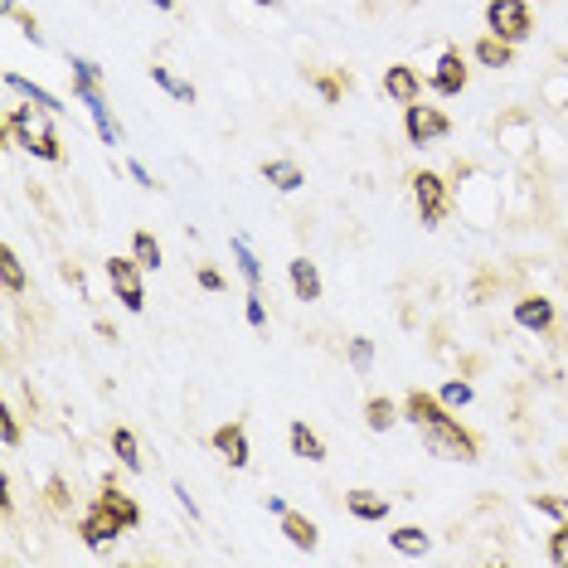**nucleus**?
Masks as SVG:
<instances>
[{"mask_svg": "<svg viewBox=\"0 0 568 568\" xmlns=\"http://www.w3.org/2000/svg\"><path fill=\"white\" fill-rule=\"evenodd\" d=\"M6 132H16L20 146L30 151V156H40V161H59L63 156L59 132H54V122H49V108L40 112V102H34V108H10Z\"/></svg>", "mask_w": 568, "mask_h": 568, "instance_id": "obj_2", "label": "nucleus"}, {"mask_svg": "<svg viewBox=\"0 0 568 568\" xmlns=\"http://www.w3.org/2000/svg\"><path fill=\"white\" fill-rule=\"evenodd\" d=\"M384 93H389L394 102H404V108L408 102H418V73L404 69V63H394V69L384 73Z\"/></svg>", "mask_w": 568, "mask_h": 568, "instance_id": "obj_13", "label": "nucleus"}, {"mask_svg": "<svg viewBox=\"0 0 568 568\" xmlns=\"http://www.w3.org/2000/svg\"><path fill=\"white\" fill-rule=\"evenodd\" d=\"M404 418L413 423V428L423 433V443H428V452H437V457H452V462H476V452H481V443L462 428L457 418L447 413L443 398H433V394H408V404H404Z\"/></svg>", "mask_w": 568, "mask_h": 568, "instance_id": "obj_1", "label": "nucleus"}, {"mask_svg": "<svg viewBox=\"0 0 568 568\" xmlns=\"http://www.w3.org/2000/svg\"><path fill=\"white\" fill-rule=\"evenodd\" d=\"M535 510H545V515H554V520H559V515H564V500H549V496H535Z\"/></svg>", "mask_w": 568, "mask_h": 568, "instance_id": "obj_35", "label": "nucleus"}, {"mask_svg": "<svg viewBox=\"0 0 568 568\" xmlns=\"http://www.w3.org/2000/svg\"><path fill=\"white\" fill-rule=\"evenodd\" d=\"M316 88H321V98H326V102H341L345 79H316Z\"/></svg>", "mask_w": 568, "mask_h": 568, "instance_id": "obj_32", "label": "nucleus"}, {"mask_svg": "<svg viewBox=\"0 0 568 568\" xmlns=\"http://www.w3.org/2000/svg\"><path fill=\"white\" fill-rule=\"evenodd\" d=\"M0 437H6V447H20V423L10 408H0Z\"/></svg>", "mask_w": 568, "mask_h": 568, "instance_id": "obj_30", "label": "nucleus"}, {"mask_svg": "<svg viewBox=\"0 0 568 568\" xmlns=\"http://www.w3.org/2000/svg\"><path fill=\"white\" fill-rule=\"evenodd\" d=\"M253 6H267V10H277V6H282V0H253Z\"/></svg>", "mask_w": 568, "mask_h": 568, "instance_id": "obj_39", "label": "nucleus"}, {"mask_svg": "<svg viewBox=\"0 0 568 568\" xmlns=\"http://www.w3.org/2000/svg\"><path fill=\"white\" fill-rule=\"evenodd\" d=\"M234 257H239L243 277H248V287H257V282H263V267H257V257H253V248H248V239H234Z\"/></svg>", "mask_w": 568, "mask_h": 568, "instance_id": "obj_26", "label": "nucleus"}, {"mask_svg": "<svg viewBox=\"0 0 568 568\" xmlns=\"http://www.w3.org/2000/svg\"><path fill=\"white\" fill-rule=\"evenodd\" d=\"M141 273H146V267H141L136 257H108L112 292L122 296V306H126V312H141V306H146V292H141Z\"/></svg>", "mask_w": 568, "mask_h": 568, "instance_id": "obj_8", "label": "nucleus"}, {"mask_svg": "<svg viewBox=\"0 0 568 568\" xmlns=\"http://www.w3.org/2000/svg\"><path fill=\"white\" fill-rule=\"evenodd\" d=\"M248 321H253V326H263V321H267V312H263V296H257V287L248 292Z\"/></svg>", "mask_w": 568, "mask_h": 568, "instance_id": "obj_33", "label": "nucleus"}, {"mask_svg": "<svg viewBox=\"0 0 568 568\" xmlns=\"http://www.w3.org/2000/svg\"><path fill=\"white\" fill-rule=\"evenodd\" d=\"M200 287H210V292H219V287H224V277H219V273H214V267H200Z\"/></svg>", "mask_w": 568, "mask_h": 568, "instance_id": "obj_36", "label": "nucleus"}, {"mask_svg": "<svg viewBox=\"0 0 568 568\" xmlns=\"http://www.w3.org/2000/svg\"><path fill=\"white\" fill-rule=\"evenodd\" d=\"M126 171H132V180H136V185L156 190V180H151V171H146V165H141V161H126Z\"/></svg>", "mask_w": 568, "mask_h": 568, "instance_id": "obj_34", "label": "nucleus"}, {"mask_svg": "<svg viewBox=\"0 0 568 568\" xmlns=\"http://www.w3.org/2000/svg\"><path fill=\"white\" fill-rule=\"evenodd\" d=\"M428 88H433L437 98H457L462 88H467V59H462L457 49H443V59H437Z\"/></svg>", "mask_w": 568, "mask_h": 568, "instance_id": "obj_9", "label": "nucleus"}, {"mask_svg": "<svg viewBox=\"0 0 568 568\" xmlns=\"http://www.w3.org/2000/svg\"><path fill=\"white\" fill-rule=\"evenodd\" d=\"M49 496H54V506H59V510L69 506V490H63V481H49Z\"/></svg>", "mask_w": 568, "mask_h": 568, "instance_id": "obj_37", "label": "nucleus"}, {"mask_svg": "<svg viewBox=\"0 0 568 568\" xmlns=\"http://www.w3.org/2000/svg\"><path fill=\"white\" fill-rule=\"evenodd\" d=\"M447 112L443 108H428V102H408L404 112V132H408V146H428V141L447 136Z\"/></svg>", "mask_w": 568, "mask_h": 568, "instance_id": "obj_6", "label": "nucleus"}, {"mask_svg": "<svg viewBox=\"0 0 568 568\" xmlns=\"http://www.w3.org/2000/svg\"><path fill=\"white\" fill-rule=\"evenodd\" d=\"M292 292H296V302H321V273L312 257H296L292 263Z\"/></svg>", "mask_w": 568, "mask_h": 568, "instance_id": "obj_12", "label": "nucleus"}, {"mask_svg": "<svg viewBox=\"0 0 568 568\" xmlns=\"http://www.w3.org/2000/svg\"><path fill=\"white\" fill-rule=\"evenodd\" d=\"M486 24H490V34L520 44V40H529V30H535V16H529L525 0H490V6H486Z\"/></svg>", "mask_w": 568, "mask_h": 568, "instance_id": "obj_4", "label": "nucleus"}, {"mask_svg": "<svg viewBox=\"0 0 568 568\" xmlns=\"http://www.w3.org/2000/svg\"><path fill=\"white\" fill-rule=\"evenodd\" d=\"M263 175L273 180L277 190H302V165H296V161H267Z\"/></svg>", "mask_w": 568, "mask_h": 568, "instance_id": "obj_20", "label": "nucleus"}, {"mask_svg": "<svg viewBox=\"0 0 568 568\" xmlns=\"http://www.w3.org/2000/svg\"><path fill=\"white\" fill-rule=\"evenodd\" d=\"M0 282H6V292H24V267H20V257L16 253H0Z\"/></svg>", "mask_w": 568, "mask_h": 568, "instance_id": "obj_25", "label": "nucleus"}, {"mask_svg": "<svg viewBox=\"0 0 568 568\" xmlns=\"http://www.w3.org/2000/svg\"><path fill=\"white\" fill-rule=\"evenodd\" d=\"M365 423H369V433H389L398 423V408L389 404V398H369V404H365Z\"/></svg>", "mask_w": 568, "mask_h": 568, "instance_id": "obj_19", "label": "nucleus"}, {"mask_svg": "<svg viewBox=\"0 0 568 568\" xmlns=\"http://www.w3.org/2000/svg\"><path fill=\"white\" fill-rule=\"evenodd\" d=\"M292 452L302 462H326V443H321V437L306 428V423H292Z\"/></svg>", "mask_w": 568, "mask_h": 568, "instance_id": "obj_18", "label": "nucleus"}, {"mask_svg": "<svg viewBox=\"0 0 568 568\" xmlns=\"http://www.w3.org/2000/svg\"><path fill=\"white\" fill-rule=\"evenodd\" d=\"M210 447L229 462V467H248V433H243V423H224V428H214Z\"/></svg>", "mask_w": 568, "mask_h": 568, "instance_id": "obj_10", "label": "nucleus"}, {"mask_svg": "<svg viewBox=\"0 0 568 568\" xmlns=\"http://www.w3.org/2000/svg\"><path fill=\"white\" fill-rule=\"evenodd\" d=\"M282 535H287L296 549H306V554L316 549V525L306 520V515H296V510H282Z\"/></svg>", "mask_w": 568, "mask_h": 568, "instance_id": "obj_16", "label": "nucleus"}, {"mask_svg": "<svg viewBox=\"0 0 568 568\" xmlns=\"http://www.w3.org/2000/svg\"><path fill=\"white\" fill-rule=\"evenodd\" d=\"M437 398H443L447 408H462V404H471V384L452 379V384H443V394H437Z\"/></svg>", "mask_w": 568, "mask_h": 568, "instance_id": "obj_29", "label": "nucleus"}, {"mask_svg": "<svg viewBox=\"0 0 568 568\" xmlns=\"http://www.w3.org/2000/svg\"><path fill=\"white\" fill-rule=\"evenodd\" d=\"M413 195H418V214H423V224L437 229L447 219V180L437 175V171H418L413 175Z\"/></svg>", "mask_w": 568, "mask_h": 568, "instance_id": "obj_7", "label": "nucleus"}, {"mask_svg": "<svg viewBox=\"0 0 568 568\" xmlns=\"http://www.w3.org/2000/svg\"><path fill=\"white\" fill-rule=\"evenodd\" d=\"M151 79H156V83H161V88H165V93H171L175 102H185V108H190V102H195V88H190L185 79H175L171 69H151Z\"/></svg>", "mask_w": 568, "mask_h": 568, "instance_id": "obj_24", "label": "nucleus"}, {"mask_svg": "<svg viewBox=\"0 0 568 568\" xmlns=\"http://www.w3.org/2000/svg\"><path fill=\"white\" fill-rule=\"evenodd\" d=\"M549 559H554V564H568V525L554 529V539H549Z\"/></svg>", "mask_w": 568, "mask_h": 568, "instance_id": "obj_31", "label": "nucleus"}, {"mask_svg": "<svg viewBox=\"0 0 568 568\" xmlns=\"http://www.w3.org/2000/svg\"><path fill=\"white\" fill-rule=\"evenodd\" d=\"M146 6H156V10H165V16H171V10H175V0H146Z\"/></svg>", "mask_w": 568, "mask_h": 568, "instance_id": "obj_38", "label": "nucleus"}, {"mask_svg": "<svg viewBox=\"0 0 568 568\" xmlns=\"http://www.w3.org/2000/svg\"><path fill=\"white\" fill-rule=\"evenodd\" d=\"M73 88H79V98L88 102V112H93L98 136L108 141V146H118L122 132H118V122H112V108H108V98H102V88H98V63L73 59Z\"/></svg>", "mask_w": 568, "mask_h": 568, "instance_id": "obj_3", "label": "nucleus"}, {"mask_svg": "<svg viewBox=\"0 0 568 568\" xmlns=\"http://www.w3.org/2000/svg\"><path fill=\"white\" fill-rule=\"evenodd\" d=\"M351 365L359 369V374H369V365H374V341H365V335H359V341H351Z\"/></svg>", "mask_w": 568, "mask_h": 568, "instance_id": "obj_28", "label": "nucleus"}, {"mask_svg": "<svg viewBox=\"0 0 568 568\" xmlns=\"http://www.w3.org/2000/svg\"><path fill=\"white\" fill-rule=\"evenodd\" d=\"M476 63H486V69H510L515 44L500 40V34H486V40H476Z\"/></svg>", "mask_w": 568, "mask_h": 568, "instance_id": "obj_14", "label": "nucleus"}, {"mask_svg": "<svg viewBox=\"0 0 568 568\" xmlns=\"http://www.w3.org/2000/svg\"><path fill=\"white\" fill-rule=\"evenodd\" d=\"M515 326L549 331L554 326V302H549V296H525V302H515Z\"/></svg>", "mask_w": 568, "mask_h": 568, "instance_id": "obj_11", "label": "nucleus"}, {"mask_svg": "<svg viewBox=\"0 0 568 568\" xmlns=\"http://www.w3.org/2000/svg\"><path fill=\"white\" fill-rule=\"evenodd\" d=\"M132 257H136V263H141V267H146V273H156V267L165 263V257H161V243H156V239H151V234H146V229H141V234L132 239Z\"/></svg>", "mask_w": 568, "mask_h": 568, "instance_id": "obj_21", "label": "nucleus"}, {"mask_svg": "<svg viewBox=\"0 0 568 568\" xmlns=\"http://www.w3.org/2000/svg\"><path fill=\"white\" fill-rule=\"evenodd\" d=\"M126 529H132V525H126V515H122L118 506H108V500H98V506L83 515L79 535H83V545L98 549V545H112V539L126 535Z\"/></svg>", "mask_w": 568, "mask_h": 568, "instance_id": "obj_5", "label": "nucleus"}, {"mask_svg": "<svg viewBox=\"0 0 568 568\" xmlns=\"http://www.w3.org/2000/svg\"><path fill=\"white\" fill-rule=\"evenodd\" d=\"M112 452H118V462H122L126 471H141V447H136V433L118 428V433H112Z\"/></svg>", "mask_w": 568, "mask_h": 568, "instance_id": "obj_22", "label": "nucleus"}, {"mask_svg": "<svg viewBox=\"0 0 568 568\" xmlns=\"http://www.w3.org/2000/svg\"><path fill=\"white\" fill-rule=\"evenodd\" d=\"M102 500H108V506H118V510L126 515V525H136V520H141L136 500H132V496H122V490H118V486H112V481H108V486H102Z\"/></svg>", "mask_w": 568, "mask_h": 568, "instance_id": "obj_27", "label": "nucleus"}, {"mask_svg": "<svg viewBox=\"0 0 568 568\" xmlns=\"http://www.w3.org/2000/svg\"><path fill=\"white\" fill-rule=\"evenodd\" d=\"M345 510H351L355 520H384V515H389V500L374 496V490H351V496H345Z\"/></svg>", "mask_w": 568, "mask_h": 568, "instance_id": "obj_15", "label": "nucleus"}, {"mask_svg": "<svg viewBox=\"0 0 568 568\" xmlns=\"http://www.w3.org/2000/svg\"><path fill=\"white\" fill-rule=\"evenodd\" d=\"M6 88H16V93H24V98H30V102H40V108H49V112H54V108H59V98H54V93H44V88H40V83L20 79V73H6Z\"/></svg>", "mask_w": 568, "mask_h": 568, "instance_id": "obj_23", "label": "nucleus"}, {"mask_svg": "<svg viewBox=\"0 0 568 568\" xmlns=\"http://www.w3.org/2000/svg\"><path fill=\"white\" fill-rule=\"evenodd\" d=\"M389 545L398 554H413V559H423V554L433 549V539H428V529H418V525H398L394 535H389Z\"/></svg>", "mask_w": 568, "mask_h": 568, "instance_id": "obj_17", "label": "nucleus"}]
</instances>
